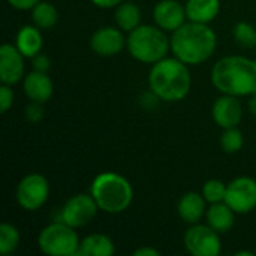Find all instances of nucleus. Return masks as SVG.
<instances>
[{"mask_svg": "<svg viewBox=\"0 0 256 256\" xmlns=\"http://www.w3.org/2000/svg\"><path fill=\"white\" fill-rule=\"evenodd\" d=\"M135 256H159L160 252L154 248H141V249H136L134 252Z\"/></svg>", "mask_w": 256, "mask_h": 256, "instance_id": "32", "label": "nucleus"}, {"mask_svg": "<svg viewBox=\"0 0 256 256\" xmlns=\"http://www.w3.org/2000/svg\"><path fill=\"white\" fill-rule=\"evenodd\" d=\"M94 6L102 8V9H110V8H117L123 0H90Z\"/></svg>", "mask_w": 256, "mask_h": 256, "instance_id": "31", "label": "nucleus"}, {"mask_svg": "<svg viewBox=\"0 0 256 256\" xmlns=\"http://www.w3.org/2000/svg\"><path fill=\"white\" fill-rule=\"evenodd\" d=\"M225 202L238 214H248L256 208V180L238 177L228 184Z\"/></svg>", "mask_w": 256, "mask_h": 256, "instance_id": "10", "label": "nucleus"}, {"mask_svg": "<svg viewBox=\"0 0 256 256\" xmlns=\"http://www.w3.org/2000/svg\"><path fill=\"white\" fill-rule=\"evenodd\" d=\"M210 78L224 94L252 96L256 87V60L240 56L224 57L213 66Z\"/></svg>", "mask_w": 256, "mask_h": 256, "instance_id": "2", "label": "nucleus"}, {"mask_svg": "<svg viewBox=\"0 0 256 256\" xmlns=\"http://www.w3.org/2000/svg\"><path fill=\"white\" fill-rule=\"evenodd\" d=\"M234 210L224 201V202H216L212 204V207L207 210L206 218H207V225L212 226L216 232L225 234L231 231L234 226Z\"/></svg>", "mask_w": 256, "mask_h": 256, "instance_id": "19", "label": "nucleus"}, {"mask_svg": "<svg viewBox=\"0 0 256 256\" xmlns=\"http://www.w3.org/2000/svg\"><path fill=\"white\" fill-rule=\"evenodd\" d=\"M39 30L40 28L33 24V26H24V27H21L20 32L16 33L15 46L27 58H33L42 50L44 40H42V34H40Z\"/></svg>", "mask_w": 256, "mask_h": 256, "instance_id": "17", "label": "nucleus"}, {"mask_svg": "<svg viewBox=\"0 0 256 256\" xmlns=\"http://www.w3.org/2000/svg\"><path fill=\"white\" fill-rule=\"evenodd\" d=\"M234 39L246 46V48H252L256 45V28H254L249 22H237L234 27Z\"/></svg>", "mask_w": 256, "mask_h": 256, "instance_id": "26", "label": "nucleus"}, {"mask_svg": "<svg viewBox=\"0 0 256 256\" xmlns=\"http://www.w3.org/2000/svg\"><path fill=\"white\" fill-rule=\"evenodd\" d=\"M24 75V56L16 46L3 44L0 46V80L2 84L14 86L22 80Z\"/></svg>", "mask_w": 256, "mask_h": 256, "instance_id": "11", "label": "nucleus"}, {"mask_svg": "<svg viewBox=\"0 0 256 256\" xmlns=\"http://www.w3.org/2000/svg\"><path fill=\"white\" fill-rule=\"evenodd\" d=\"M10 87L12 86H8V84H2V87H0V111H2V114L8 112V110L14 104V92Z\"/></svg>", "mask_w": 256, "mask_h": 256, "instance_id": "27", "label": "nucleus"}, {"mask_svg": "<svg viewBox=\"0 0 256 256\" xmlns=\"http://www.w3.org/2000/svg\"><path fill=\"white\" fill-rule=\"evenodd\" d=\"M32 21L36 27L42 30H50L58 21V10L54 4L48 2H39L32 9Z\"/></svg>", "mask_w": 256, "mask_h": 256, "instance_id": "22", "label": "nucleus"}, {"mask_svg": "<svg viewBox=\"0 0 256 256\" xmlns=\"http://www.w3.org/2000/svg\"><path fill=\"white\" fill-rule=\"evenodd\" d=\"M126 46L135 60L156 63L166 57L168 50H171V39L158 26H138L129 32Z\"/></svg>", "mask_w": 256, "mask_h": 256, "instance_id": "5", "label": "nucleus"}, {"mask_svg": "<svg viewBox=\"0 0 256 256\" xmlns=\"http://www.w3.org/2000/svg\"><path fill=\"white\" fill-rule=\"evenodd\" d=\"M80 238L75 228L64 222H54L45 226L39 237L38 244L42 254L48 256H75L80 250Z\"/></svg>", "mask_w": 256, "mask_h": 256, "instance_id": "6", "label": "nucleus"}, {"mask_svg": "<svg viewBox=\"0 0 256 256\" xmlns=\"http://www.w3.org/2000/svg\"><path fill=\"white\" fill-rule=\"evenodd\" d=\"M186 8L177 0H160L153 9V20L165 32H176L184 24Z\"/></svg>", "mask_w": 256, "mask_h": 256, "instance_id": "13", "label": "nucleus"}, {"mask_svg": "<svg viewBox=\"0 0 256 256\" xmlns=\"http://www.w3.org/2000/svg\"><path fill=\"white\" fill-rule=\"evenodd\" d=\"M254 94H256V87H255V93H254Z\"/></svg>", "mask_w": 256, "mask_h": 256, "instance_id": "35", "label": "nucleus"}, {"mask_svg": "<svg viewBox=\"0 0 256 256\" xmlns=\"http://www.w3.org/2000/svg\"><path fill=\"white\" fill-rule=\"evenodd\" d=\"M140 21H141V10L138 4L132 2H126V3L122 2L116 8V22L118 28H122L123 32H132L134 28L141 26Z\"/></svg>", "mask_w": 256, "mask_h": 256, "instance_id": "21", "label": "nucleus"}, {"mask_svg": "<svg viewBox=\"0 0 256 256\" xmlns=\"http://www.w3.org/2000/svg\"><path fill=\"white\" fill-rule=\"evenodd\" d=\"M24 93L32 102L45 104L51 99L54 93V84L46 72L32 70L24 78Z\"/></svg>", "mask_w": 256, "mask_h": 256, "instance_id": "15", "label": "nucleus"}, {"mask_svg": "<svg viewBox=\"0 0 256 256\" xmlns=\"http://www.w3.org/2000/svg\"><path fill=\"white\" fill-rule=\"evenodd\" d=\"M40 0H8V3L18 10H32Z\"/></svg>", "mask_w": 256, "mask_h": 256, "instance_id": "30", "label": "nucleus"}, {"mask_svg": "<svg viewBox=\"0 0 256 256\" xmlns=\"http://www.w3.org/2000/svg\"><path fill=\"white\" fill-rule=\"evenodd\" d=\"M124 45H126V39L120 32V28L117 27H100L90 38L92 51L100 57L117 56Z\"/></svg>", "mask_w": 256, "mask_h": 256, "instance_id": "12", "label": "nucleus"}, {"mask_svg": "<svg viewBox=\"0 0 256 256\" xmlns=\"http://www.w3.org/2000/svg\"><path fill=\"white\" fill-rule=\"evenodd\" d=\"M20 244V231L4 222L0 225V254L2 255H9L12 254Z\"/></svg>", "mask_w": 256, "mask_h": 256, "instance_id": "23", "label": "nucleus"}, {"mask_svg": "<svg viewBox=\"0 0 256 256\" xmlns=\"http://www.w3.org/2000/svg\"><path fill=\"white\" fill-rule=\"evenodd\" d=\"M212 117L216 124L224 129L236 128L243 118V108L237 96L224 94L214 100L212 106Z\"/></svg>", "mask_w": 256, "mask_h": 256, "instance_id": "14", "label": "nucleus"}, {"mask_svg": "<svg viewBox=\"0 0 256 256\" xmlns=\"http://www.w3.org/2000/svg\"><path fill=\"white\" fill-rule=\"evenodd\" d=\"M244 144V136L240 129L236 128H228L224 130L220 136V147L225 153H237L243 148Z\"/></svg>", "mask_w": 256, "mask_h": 256, "instance_id": "24", "label": "nucleus"}, {"mask_svg": "<svg viewBox=\"0 0 256 256\" xmlns=\"http://www.w3.org/2000/svg\"><path fill=\"white\" fill-rule=\"evenodd\" d=\"M226 189L228 186L222 182V180H207L202 186V195L206 198L207 202L210 204H216V202H224L225 196H226Z\"/></svg>", "mask_w": 256, "mask_h": 256, "instance_id": "25", "label": "nucleus"}, {"mask_svg": "<svg viewBox=\"0 0 256 256\" xmlns=\"http://www.w3.org/2000/svg\"><path fill=\"white\" fill-rule=\"evenodd\" d=\"M116 246L105 234H90L80 243L78 255L82 256H112Z\"/></svg>", "mask_w": 256, "mask_h": 256, "instance_id": "20", "label": "nucleus"}, {"mask_svg": "<svg viewBox=\"0 0 256 256\" xmlns=\"http://www.w3.org/2000/svg\"><path fill=\"white\" fill-rule=\"evenodd\" d=\"M206 202L207 201H206L202 194L188 192L180 198V201L177 204V212L186 224L195 225L207 213L206 212Z\"/></svg>", "mask_w": 256, "mask_h": 256, "instance_id": "16", "label": "nucleus"}, {"mask_svg": "<svg viewBox=\"0 0 256 256\" xmlns=\"http://www.w3.org/2000/svg\"><path fill=\"white\" fill-rule=\"evenodd\" d=\"M148 84L153 94L165 102L183 100L192 87L189 64L176 56L165 57L153 63L148 74Z\"/></svg>", "mask_w": 256, "mask_h": 256, "instance_id": "1", "label": "nucleus"}, {"mask_svg": "<svg viewBox=\"0 0 256 256\" xmlns=\"http://www.w3.org/2000/svg\"><path fill=\"white\" fill-rule=\"evenodd\" d=\"M237 256H242V255H248V256H254V254L252 252H237L236 254Z\"/></svg>", "mask_w": 256, "mask_h": 256, "instance_id": "34", "label": "nucleus"}, {"mask_svg": "<svg viewBox=\"0 0 256 256\" xmlns=\"http://www.w3.org/2000/svg\"><path fill=\"white\" fill-rule=\"evenodd\" d=\"M33 69L34 70H39V72H46L48 69H50V66H51V62H50V58L46 57V56H44V54H38V56H34L33 58Z\"/></svg>", "mask_w": 256, "mask_h": 256, "instance_id": "29", "label": "nucleus"}, {"mask_svg": "<svg viewBox=\"0 0 256 256\" xmlns=\"http://www.w3.org/2000/svg\"><path fill=\"white\" fill-rule=\"evenodd\" d=\"M90 194L99 210L110 214H118L128 210L134 200L132 184L128 178L116 172H102L96 176Z\"/></svg>", "mask_w": 256, "mask_h": 256, "instance_id": "4", "label": "nucleus"}, {"mask_svg": "<svg viewBox=\"0 0 256 256\" xmlns=\"http://www.w3.org/2000/svg\"><path fill=\"white\" fill-rule=\"evenodd\" d=\"M184 248L194 256H218L222 250L219 232L208 225H192L184 234Z\"/></svg>", "mask_w": 256, "mask_h": 256, "instance_id": "8", "label": "nucleus"}, {"mask_svg": "<svg viewBox=\"0 0 256 256\" xmlns=\"http://www.w3.org/2000/svg\"><path fill=\"white\" fill-rule=\"evenodd\" d=\"M42 105H44V104L32 102V104L27 106L26 116H27V118H28L32 123H38V122L42 120V117H44V108H42Z\"/></svg>", "mask_w": 256, "mask_h": 256, "instance_id": "28", "label": "nucleus"}, {"mask_svg": "<svg viewBox=\"0 0 256 256\" xmlns=\"http://www.w3.org/2000/svg\"><path fill=\"white\" fill-rule=\"evenodd\" d=\"M218 45V38L208 24L184 22L180 28L172 32L171 51L177 58L186 64H200L208 60Z\"/></svg>", "mask_w": 256, "mask_h": 256, "instance_id": "3", "label": "nucleus"}, {"mask_svg": "<svg viewBox=\"0 0 256 256\" xmlns=\"http://www.w3.org/2000/svg\"><path fill=\"white\" fill-rule=\"evenodd\" d=\"M184 8L189 21L208 24L218 16L220 10V0H188Z\"/></svg>", "mask_w": 256, "mask_h": 256, "instance_id": "18", "label": "nucleus"}, {"mask_svg": "<svg viewBox=\"0 0 256 256\" xmlns=\"http://www.w3.org/2000/svg\"><path fill=\"white\" fill-rule=\"evenodd\" d=\"M50 196V183L42 174H27L24 176L15 192L18 206L26 212L39 210Z\"/></svg>", "mask_w": 256, "mask_h": 256, "instance_id": "7", "label": "nucleus"}, {"mask_svg": "<svg viewBox=\"0 0 256 256\" xmlns=\"http://www.w3.org/2000/svg\"><path fill=\"white\" fill-rule=\"evenodd\" d=\"M98 210L99 207L94 198L92 196V194L90 195L78 194L66 201V204L62 208L60 218H62V222L76 230V228H82L88 225L94 219Z\"/></svg>", "mask_w": 256, "mask_h": 256, "instance_id": "9", "label": "nucleus"}, {"mask_svg": "<svg viewBox=\"0 0 256 256\" xmlns=\"http://www.w3.org/2000/svg\"><path fill=\"white\" fill-rule=\"evenodd\" d=\"M248 106H249V111L256 117V94H252V98H250Z\"/></svg>", "mask_w": 256, "mask_h": 256, "instance_id": "33", "label": "nucleus"}]
</instances>
